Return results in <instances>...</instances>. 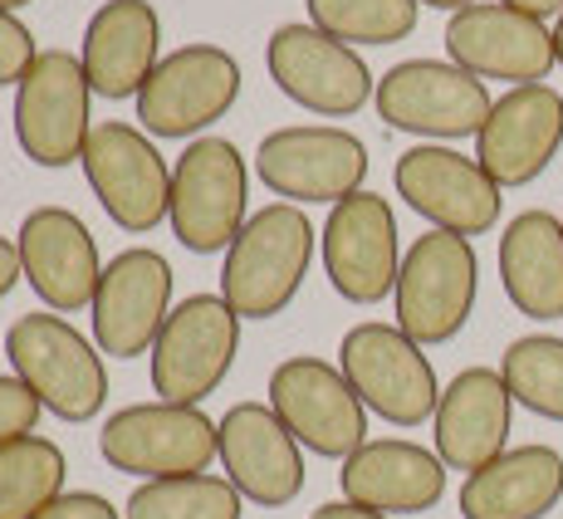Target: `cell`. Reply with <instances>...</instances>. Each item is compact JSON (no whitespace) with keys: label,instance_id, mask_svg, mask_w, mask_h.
<instances>
[{"label":"cell","instance_id":"1","mask_svg":"<svg viewBox=\"0 0 563 519\" xmlns=\"http://www.w3.org/2000/svg\"><path fill=\"white\" fill-rule=\"evenodd\" d=\"M319 231L309 225L305 207L269 201L265 211H251L241 235L231 241L221 265V299L241 319H275L295 305L313 265Z\"/></svg>","mask_w":563,"mask_h":519},{"label":"cell","instance_id":"2","mask_svg":"<svg viewBox=\"0 0 563 519\" xmlns=\"http://www.w3.org/2000/svg\"><path fill=\"white\" fill-rule=\"evenodd\" d=\"M10 373L40 397L49 417L84 427L108 402V363L99 343L84 339L64 313H20L5 329Z\"/></svg>","mask_w":563,"mask_h":519},{"label":"cell","instance_id":"3","mask_svg":"<svg viewBox=\"0 0 563 519\" xmlns=\"http://www.w3.org/2000/svg\"><path fill=\"white\" fill-rule=\"evenodd\" d=\"M475 295H481L475 241L451 231H427L402 255V275H397V289H393L397 329L407 339H417L421 349L451 343L471 323Z\"/></svg>","mask_w":563,"mask_h":519},{"label":"cell","instance_id":"4","mask_svg":"<svg viewBox=\"0 0 563 519\" xmlns=\"http://www.w3.org/2000/svg\"><path fill=\"white\" fill-rule=\"evenodd\" d=\"M251 172L231 137H191L172 162V235L191 255H225L251 221Z\"/></svg>","mask_w":563,"mask_h":519},{"label":"cell","instance_id":"5","mask_svg":"<svg viewBox=\"0 0 563 519\" xmlns=\"http://www.w3.org/2000/svg\"><path fill=\"white\" fill-rule=\"evenodd\" d=\"M373 108L387 128L421 143H461V137H481L495 99L485 79L451 59H402L377 79Z\"/></svg>","mask_w":563,"mask_h":519},{"label":"cell","instance_id":"6","mask_svg":"<svg viewBox=\"0 0 563 519\" xmlns=\"http://www.w3.org/2000/svg\"><path fill=\"white\" fill-rule=\"evenodd\" d=\"M339 367L373 417L387 427H421L437 417L441 383L427 349L407 339L397 323H353L339 343Z\"/></svg>","mask_w":563,"mask_h":519},{"label":"cell","instance_id":"7","mask_svg":"<svg viewBox=\"0 0 563 519\" xmlns=\"http://www.w3.org/2000/svg\"><path fill=\"white\" fill-rule=\"evenodd\" d=\"M255 177L289 207H339L367 181V147L349 128L289 123L260 137Z\"/></svg>","mask_w":563,"mask_h":519},{"label":"cell","instance_id":"8","mask_svg":"<svg viewBox=\"0 0 563 519\" xmlns=\"http://www.w3.org/2000/svg\"><path fill=\"white\" fill-rule=\"evenodd\" d=\"M216 421L201 407L181 402H133L118 407L99 431V456L108 471L133 475V481H172V475H201L211 471L216 451Z\"/></svg>","mask_w":563,"mask_h":519},{"label":"cell","instance_id":"9","mask_svg":"<svg viewBox=\"0 0 563 519\" xmlns=\"http://www.w3.org/2000/svg\"><path fill=\"white\" fill-rule=\"evenodd\" d=\"M235 353H241V313L221 295H187L167 313L153 353H147L153 393L162 402L201 407L231 377Z\"/></svg>","mask_w":563,"mask_h":519},{"label":"cell","instance_id":"10","mask_svg":"<svg viewBox=\"0 0 563 519\" xmlns=\"http://www.w3.org/2000/svg\"><path fill=\"white\" fill-rule=\"evenodd\" d=\"M84 181L99 197L103 216L128 235H147L172 211V167L157 153L153 133L137 123H93L89 147L79 157Z\"/></svg>","mask_w":563,"mask_h":519},{"label":"cell","instance_id":"11","mask_svg":"<svg viewBox=\"0 0 563 519\" xmlns=\"http://www.w3.org/2000/svg\"><path fill=\"white\" fill-rule=\"evenodd\" d=\"M93 84L84 74V59L69 49H40L30 74L15 84V143L35 167H69L84 157L93 133Z\"/></svg>","mask_w":563,"mask_h":519},{"label":"cell","instance_id":"12","mask_svg":"<svg viewBox=\"0 0 563 519\" xmlns=\"http://www.w3.org/2000/svg\"><path fill=\"white\" fill-rule=\"evenodd\" d=\"M241 99V59L221 45H191L162 54L147 89L137 93V128L153 137H201Z\"/></svg>","mask_w":563,"mask_h":519},{"label":"cell","instance_id":"13","mask_svg":"<svg viewBox=\"0 0 563 519\" xmlns=\"http://www.w3.org/2000/svg\"><path fill=\"white\" fill-rule=\"evenodd\" d=\"M265 69L289 103L319 118H353L377 93V79L363 54L305 20H289L269 35Z\"/></svg>","mask_w":563,"mask_h":519},{"label":"cell","instance_id":"14","mask_svg":"<svg viewBox=\"0 0 563 519\" xmlns=\"http://www.w3.org/2000/svg\"><path fill=\"white\" fill-rule=\"evenodd\" d=\"M265 402L275 407V417L289 427V437L323 461H349L353 451L367 441V407L353 393V383L343 377L339 363L329 358H285L269 373Z\"/></svg>","mask_w":563,"mask_h":519},{"label":"cell","instance_id":"15","mask_svg":"<svg viewBox=\"0 0 563 519\" xmlns=\"http://www.w3.org/2000/svg\"><path fill=\"white\" fill-rule=\"evenodd\" d=\"M393 187L431 231H451V235H475L500 225V187L490 181V172L475 157L456 153L451 143H417L397 157L393 167Z\"/></svg>","mask_w":563,"mask_h":519},{"label":"cell","instance_id":"16","mask_svg":"<svg viewBox=\"0 0 563 519\" xmlns=\"http://www.w3.org/2000/svg\"><path fill=\"white\" fill-rule=\"evenodd\" d=\"M323 275L333 295L349 305H383L402 275V241H397V216L377 191H353L349 201L329 207V221L319 231Z\"/></svg>","mask_w":563,"mask_h":519},{"label":"cell","instance_id":"17","mask_svg":"<svg viewBox=\"0 0 563 519\" xmlns=\"http://www.w3.org/2000/svg\"><path fill=\"white\" fill-rule=\"evenodd\" d=\"M172 289H177V275H172L167 255H157L153 245L118 251L103 265L99 295L89 305L99 353H108V358H143V353H153L162 323L177 309Z\"/></svg>","mask_w":563,"mask_h":519},{"label":"cell","instance_id":"18","mask_svg":"<svg viewBox=\"0 0 563 519\" xmlns=\"http://www.w3.org/2000/svg\"><path fill=\"white\" fill-rule=\"evenodd\" d=\"M446 54L475 79H500L519 84H544L549 69L559 64L554 30L544 20L510 10L500 0H475L446 20Z\"/></svg>","mask_w":563,"mask_h":519},{"label":"cell","instance_id":"19","mask_svg":"<svg viewBox=\"0 0 563 519\" xmlns=\"http://www.w3.org/2000/svg\"><path fill=\"white\" fill-rule=\"evenodd\" d=\"M216 451H221L225 481L260 510H285L305 490V446L289 437L269 402H235L216 421Z\"/></svg>","mask_w":563,"mask_h":519},{"label":"cell","instance_id":"20","mask_svg":"<svg viewBox=\"0 0 563 519\" xmlns=\"http://www.w3.org/2000/svg\"><path fill=\"white\" fill-rule=\"evenodd\" d=\"M563 147V93L554 84H519L495 99L475 137V162L500 191L529 187L549 172Z\"/></svg>","mask_w":563,"mask_h":519},{"label":"cell","instance_id":"21","mask_svg":"<svg viewBox=\"0 0 563 519\" xmlns=\"http://www.w3.org/2000/svg\"><path fill=\"white\" fill-rule=\"evenodd\" d=\"M20 269L49 313H79L93 305L103 279V255L84 216L69 207H35L15 231Z\"/></svg>","mask_w":563,"mask_h":519},{"label":"cell","instance_id":"22","mask_svg":"<svg viewBox=\"0 0 563 519\" xmlns=\"http://www.w3.org/2000/svg\"><path fill=\"white\" fill-rule=\"evenodd\" d=\"M510 427L515 397L505 387L500 367H461L441 387L431 437H437V456L446 461V471H485L495 456L510 451Z\"/></svg>","mask_w":563,"mask_h":519},{"label":"cell","instance_id":"23","mask_svg":"<svg viewBox=\"0 0 563 519\" xmlns=\"http://www.w3.org/2000/svg\"><path fill=\"white\" fill-rule=\"evenodd\" d=\"M343 500L377 515H427L446 495V461L407 437L363 441L339 471Z\"/></svg>","mask_w":563,"mask_h":519},{"label":"cell","instance_id":"24","mask_svg":"<svg viewBox=\"0 0 563 519\" xmlns=\"http://www.w3.org/2000/svg\"><path fill=\"white\" fill-rule=\"evenodd\" d=\"M84 74L99 99H137L162 64V15L153 0H103L84 25Z\"/></svg>","mask_w":563,"mask_h":519},{"label":"cell","instance_id":"25","mask_svg":"<svg viewBox=\"0 0 563 519\" xmlns=\"http://www.w3.org/2000/svg\"><path fill=\"white\" fill-rule=\"evenodd\" d=\"M563 500V456L544 441L510 446L485 471L465 475L461 515L465 519H544Z\"/></svg>","mask_w":563,"mask_h":519},{"label":"cell","instance_id":"26","mask_svg":"<svg viewBox=\"0 0 563 519\" xmlns=\"http://www.w3.org/2000/svg\"><path fill=\"white\" fill-rule=\"evenodd\" d=\"M500 285L534 323L563 319V221L554 211H519L500 231Z\"/></svg>","mask_w":563,"mask_h":519},{"label":"cell","instance_id":"27","mask_svg":"<svg viewBox=\"0 0 563 519\" xmlns=\"http://www.w3.org/2000/svg\"><path fill=\"white\" fill-rule=\"evenodd\" d=\"M64 490H69V461L59 441L35 431L0 446V519H35Z\"/></svg>","mask_w":563,"mask_h":519},{"label":"cell","instance_id":"28","mask_svg":"<svg viewBox=\"0 0 563 519\" xmlns=\"http://www.w3.org/2000/svg\"><path fill=\"white\" fill-rule=\"evenodd\" d=\"M245 495L225 475H172V481H143L123 505V519H241Z\"/></svg>","mask_w":563,"mask_h":519},{"label":"cell","instance_id":"29","mask_svg":"<svg viewBox=\"0 0 563 519\" xmlns=\"http://www.w3.org/2000/svg\"><path fill=\"white\" fill-rule=\"evenodd\" d=\"M500 377L510 387L515 407L544 417V421H563V339L559 333H525L505 349L500 358Z\"/></svg>","mask_w":563,"mask_h":519},{"label":"cell","instance_id":"30","mask_svg":"<svg viewBox=\"0 0 563 519\" xmlns=\"http://www.w3.org/2000/svg\"><path fill=\"white\" fill-rule=\"evenodd\" d=\"M309 25L343 45H397L417 30V0H305Z\"/></svg>","mask_w":563,"mask_h":519},{"label":"cell","instance_id":"31","mask_svg":"<svg viewBox=\"0 0 563 519\" xmlns=\"http://www.w3.org/2000/svg\"><path fill=\"white\" fill-rule=\"evenodd\" d=\"M40 412H45L40 397L30 393L15 373H0V446H10V441H20V437H35Z\"/></svg>","mask_w":563,"mask_h":519},{"label":"cell","instance_id":"32","mask_svg":"<svg viewBox=\"0 0 563 519\" xmlns=\"http://www.w3.org/2000/svg\"><path fill=\"white\" fill-rule=\"evenodd\" d=\"M40 59V45L15 10H0V89H15Z\"/></svg>","mask_w":563,"mask_h":519},{"label":"cell","instance_id":"33","mask_svg":"<svg viewBox=\"0 0 563 519\" xmlns=\"http://www.w3.org/2000/svg\"><path fill=\"white\" fill-rule=\"evenodd\" d=\"M35 519H123V510L99 490H64L59 500L45 505Z\"/></svg>","mask_w":563,"mask_h":519},{"label":"cell","instance_id":"34","mask_svg":"<svg viewBox=\"0 0 563 519\" xmlns=\"http://www.w3.org/2000/svg\"><path fill=\"white\" fill-rule=\"evenodd\" d=\"M20 279H25V269H20V245L10 241V235H0V299H5Z\"/></svg>","mask_w":563,"mask_h":519},{"label":"cell","instance_id":"35","mask_svg":"<svg viewBox=\"0 0 563 519\" xmlns=\"http://www.w3.org/2000/svg\"><path fill=\"white\" fill-rule=\"evenodd\" d=\"M309 519H393V515H377V510H363V505H353V500H329V505H319Z\"/></svg>","mask_w":563,"mask_h":519},{"label":"cell","instance_id":"36","mask_svg":"<svg viewBox=\"0 0 563 519\" xmlns=\"http://www.w3.org/2000/svg\"><path fill=\"white\" fill-rule=\"evenodd\" d=\"M500 5H510V10H525V15H534V20H559L563 15V0H500Z\"/></svg>","mask_w":563,"mask_h":519},{"label":"cell","instance_id":"37","mask_svg":"<svg viewBox=\"0 0 563 519\" xmlns=\"http://www.w3.org/2000/svg\"><path fill=\"white\" fill-rule=\"evenodd\" d=\"M417 5H431V10H451V15H456V10L475 5V0H417Z\"/></svg>","mask_w":563,"mask_h":519},{"label":"cell","instance_id":"38","mask_svg":"<svg viewBox=\"0 0 563 519\" xmlns=\"http://www.w3.org/2000/svg\"><path fill=\"white\" fill-rule=\"evenodd\" d=\"M554 54H559V69H563V15L554 20Z\"/></svg>","mask_w":563,"mask_h":519},{"label":"cell","instance_id":"39","mask_svg":"<svg viewBox=\"0 0 563 519\" xmlns=\"http://www.w3.org/2000/svg\"><path fill=\"white\" fill-rule=\"evenodd\" d=\"M25 5H35V0H0V10H25Z\"/></svg>","mask_w":563,"mask_h":519},{"label":"cell","instance_id":"40","mask_svg":"<svg viewBox=\"0 0 563 519\" xmlns=\"http://www.w3.org/2000/svg\"><path fill=\"white\" fill-rule=\"evenodd\" d=\"M559 221H563V216H559Z\"/></svg>","mask_w":563,"mask_h":519}]
</instances>
